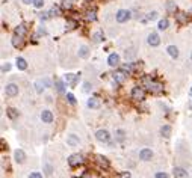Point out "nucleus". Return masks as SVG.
Listing matches in <instances>:
<instances>
[{"mask_svg": "<svg viewBox=\"0 0 192 178\" xmlns=\"http://www.w3.org/2000/svg\"><path fill=\"white\" fill-rule=\"evenodd\" d=\"M142 83L145 85V88L148 89L150 92L154 94V95H159V94L163 92V86H162V83L151 80L150 77H144V79H142Z\"/></svg>", "mask_w": 192, "mask_h": 178, "instance_id": "nucleus-1", "label": "nucleus"}, {"mask_svg": "<svg viewBox=\"0 0 192 178\" xmlns=\"http://www.w3.org/2000/svg\"><path fill=\"white\" fill-rule=\"evenodd\" d=\"M144 97H145L144 88H141V86H135V88L132 89V98H133L135 101H142V100H144Z\"/></svg>", "mask_w": 192, "mask_h": 178, "instance_id": "nucleus-2", "label": "nucleus"}, {"mask_svg": "<svg viewBox=\"0 0 192 178\" xmlns=\"http://www.w3.org/2000/svg\"><path fill=\"white\" fill-rule=\"evenodd\" d=\"M96 139L98 140V142H101V144H109L111 135H109L107 130H98V131L96 133Z\"/></svg>", "mask_w": 192, "mask_h": 178, "instance_id": "nucleus-3", "label": "nucleus"}, {"mask_svg": "<svg viewBox=\"0 0 192 178\" xmlns=\"http://www.w3.org/2000/svg\"><path fill=\"white\" fill-rule=\"evenodd\" d=\"M115 18H117L118 23H126V21L130 20V11H127V9H120V11L117 12Z\"/></svg>", "mask_w": 192, "mask_h": 178, "instance_id": "nucleus-4", "label": "nucleus"}, {"mask_svg": "<svg viewBox=\"0 0 192 178\" xmlns=\"http://www.w3.org/2000/svg\"><path fill=\"white\" fill-rule=\"evenodd\" d=\"M82 163H83V157L80 154H71L70 157H68V165H70L71 168H77Z\"/></svg>", "mask_w": 192, "mask_h": 178, "instance_id": "nucleus-5", "label": "nucleus"}, {"mask_svg": "<svg viewBox=\"0 0 192 178\" xmlns=\"http://www.w3.org/2000/svg\"><path fill=\"white\" fill-rule=\"evenodd\" d=\"M139 159L142 161H150L153 159V151L150 148H142L139 151Z\"/></svg>", "mask_w": 192, "mask_h": 178, "instance_id": "nucleus-6", "label": "nucleus"}, {"mask_svg": "<svg viewBox=\"0 0 192 178\" xmlns=\"http://www.w3.org/2000/svg\"><path fill=\"white\" fill-rule=\"evenodd\" d=\"M147 43L151 45V47H157L159 44H160V38H159V35L156 32H151L148 35V38H147Z\"/></svg>", "mask_w": 192, "mask_h": 178, "instance_id": "nucleus-7", "label": "nucleus"}, {"mask_svg": "<svg viewBox=\"0 0 192 178\" xmlns=\"http://www.w3.org/2000/svg\"><path fill=\"white\" fill-rule=\"evenodd\" d=\"M5 92H6L8 97H15L18 94V86L15 83H8L6 88H5Z\"/></svg>", "mask_w": 192, "mask_h": 178, "instance_id": "nucleus-8", "label": "nucleus"}, {"mask_svg": "<svg viewBox=\"0 0 192 178\" xmlns=\"http://www.w3.org/2000/svg\"><path fill=\"white\" fill-rule=\"evenodd\" d=\"M96 160H97V163H98V165L103 168V169H107V168L111 166V161L107 160L105 155H101V154H97V155H96Z\"/></svg>", "mask_w": 192, "mask_h": 178, "instance_id": "nucleus-9", "label": "nucleus"}, {"mask_svg": "<svg viewBox=\"0 0 192 178\" xmlns=\"http://www.w3.org/2000/svg\"><path fill=\"white\" fill-rule=\"evenodd\" d=\"M107 65L109 67H118L120 65V56L117 53H111L107 58Z\"/></svg>", "mask_w": 192, "mask_h": 178, "instance_id": "nucleus-10", "label": "nucleus"}, {"mask_svg": "<svg viewBox=\"0 0 192 178\" xmlns=\"http://www.w3.org/2000/svg\"><path fill=\"white\" fill-rule=\"evenodd\" d=\"M53 113L50 110H43L41 112V121L43 122H45V124H50V122H53Z\"/></svg>", "mask_w": 192, "mask_h": 178, "instance_id": "nucleus-11", "label": "nucleus"}, {"mask_svg": "<svg viewBox=\"0 0 192 178\" xmlns=\"http://www.w3.org/2000/svg\"><path fill=\"white\" fill-rule=\"evenodd\" d=\"M14 159H15L17 163H24V160H26V154H24L23 150H15V153H14Z\"/></svg>", "mask_w": 192, "mask_h": 178, "instance_id": "nucleus-12", "label": "nucleus"}, {"mask_svg": "<svg viewBox=\"0 0 192 178\" xmlns=\"http://www.w3.org/2000/svg\"><path fill=\"white\" fill-rule=\"evenodd\" d=\"M23 44H24V41H23V36L14 33V36H12V45H14L15 48H20V47H23Z\"/></svg>", "mask_w": 192, "mask_h": 178, "instance_id": "nucleus-13", "label": "nucleus"}, {"mask_svg": "<svg viewBox=\"0 0 192 178\" xmlns=\"http://www.w3.org/2000/svg\"><path fill=\"white\" fill-rule=\"evenodd\" d=\"M80 144V139H79V136L76 135H70L67 137V145H70V146H77Z\"/></svg>", "mask_w": 192, "mask_h": 178, "instance_id": "nucleus-14", "label": "nucleus"}, {"mask_svg": "<svg viewBox=\"0 0 192 178\" xmlns=\"http://www.w3.org/2000/svg\"><path fill=\"white\" fill-rule=\"evenodd\" d=\"M126 76H127V74H126L124 71H117V73L114 74L115 83H122V82L126 80Z\"/></svg>", "mask_w": 192, "mask_h": 178, "instance_id": "nucleus-15", "label": "nucleus"}, {"mask_svg": "<svg viewBox=\"0 0 192 178\" xmlns=\"http://www.w3.org/2000/svg\"><path fill=\"white\" fill-rule=\"evenodd\" d=\"M88 56H89V48H88L86 45H80V47H79V58L86 59Z\"/></svg>", "mask_w": 192, "mask_h": 178, "instance_id": "nucleus-16", "label": "nucleus"}, {"mask_svg": "<svg viewBox=\"0 0 192 178\" xmlns=\"http://www.w3.org/2000/svg\"><path fill=\"white\" fill-rule=\"evenodd\" d=\"M166 51H168V54H169L171 58H174V59H177V58H179V48H177L175 45H168Z\"/></svg>", "mask_w": 192, "mask_h": 178, "instance_id": "nucleus-17", "label": "nucleus"}, {"mask_svg": "<svg viewBox=\"0 0 192 178\" xmlns=\"http://www.w3.org/2000/svg\"><path fill=\"white\" fill-rule=\"evenodd\" d=\"M85 18H86L88 21H96V18H97L96 9H88L86 12H85Z\"/></svg>", "mask_w": 192, "mask_h": 178, "instance_id": "nucleus-18", "label": "nucleus"}, {"mask_svg": "<svg viewBox=\"0 0 192 178\" xmlns=\"http://www.w3.org/2000/svg\"><path fill=\"white\" fill-rule=\"evenodd\" d=\"M174 177L175 178H186L188 177V172L183 168H174Z\"/></svg>", "mask_w": 192, "mask_h": 178, "instance_id": "nucleus-19", "label": "nucleus"}, {"mask_svg": "<svg viewBox=\"0 0 192 178\" xmlns=\"http://www.w3.org/2000/svg\"><path fill=\"white\" fill-rule=\"evenodd\" d=\"M17 68L18 69H21V71L27 69V62H26L24 58H17Z\"/></svg>", "mask_w": 192, "mask_h": 178, "instance_id": "nucleus-20", "label": "nucleus"}, {"mask_svg": "<svg viewBox=\"0 0 192 178\" xmlns=\"http://www.w3.org/2000/svg\"><path fill=\"white\" fill-rule=\"evenodd\" d=\"M88 107H89V109H98V107H100L98 98H89V100H88Z\"/></svg>", "mask_w": 192, "mask_h": 178, "instance_id": "nucleus-21", "label": "nucleus"}, {"mask_svg": "<svg viewBox=\"0 0 192 178\" xmlns=\"http://www.w3.org/2000/svg\"><path fill=\"white\" fill-rule=\"evenodd\" d=\"M124 139H126V131L124 130H117L115 131V140L117 142H124Z\"/></svg>", "mask_w": 192, "mask_h": 178, "instance_id": "nucleus-22", "label": "nucleus"}, {"mask_svg": "<svg viewBox=\"0 0 192 178\" xmlns=\"http://www.w3.org/2000/svg\"><path fill=\"white\" fill-rule=\"evenodd\" d=\"M168 26H169V21H168V18H162V20H159L157 29H159V30H166V29H168Z\"/></svg>", "mask_w": 192, "mask_h": 178, "instance_id": "nucleus-23", "label": "nucleus"}, {"mask_svg": "<svg viewBox=\"0 0 192 178\" xmlns=\"http://www.w3.org/2000/svg\"><path fill=\"white\" fill-rule=\"evenodd\" d=\"M160 135L163 136V137H169V136H171V127H169L168 124L162 125V127H160Z\"/></svg>", "mask_w": 192, "mask_h": 178, "instance_id": "nucleus-24", "label": "nucleus"}, {"mask_svg": "<svg viewBox=\"0 0 192 178\" xmlns=\"http://www.w3.org/2000/svg\"><path fill=\"white\" fill-rule=\"evenodd\" d=\"M64 83H65L64 80H56V82H54V88H56V91L59 94H64V91H65V89H64V88H65Z\"/></svg>", "mask_w": 192, "mask_h": 178, "instance_id": "nucleus-25", "label": "nucleus"}, {"mask_svg": "<svg viewBox=\"0 0 192 178\" xmlns=\"http://www.w3.org/2000/svg\"><path fill=\"white\" fill-rule=\"evenodd\" d=\"M15 33L17 35H20V36H24V35L27 33V27H26V24H20L15 29Z\"/></svg>", "mask_w": 192, "mask_h": 178, "instance_id": "nucleus-26", "label": "nucleus"}, {"mask_svg": "<svg viewBox=\"0 0 192 178\" xmlns=\"http://www.w3.org/2000/svg\"><path fill=\"white\" fill-rule=\"evenodd\" d=\"M6 113H8V116L11 119H15L18 116V112H17V109H14V107H9L8 110H6Z\"/></svg>", "mask_w": 192, "mask_h": 178, "instance_id": "nucleus-27", "label": "nucleus"}, {"mask_svg": "<svg viewBox=\"0 0 192 178\" xmlns=\"http://www.w3.org/2000/svg\"><path fill=\"white\" fill-rule=\"evenodd\" d=\"M77 27V23L74 21V20H68L67 23H65V29L67 30H73V29H76Z\"/></svg>", "mask_w": 192, "mask_h": 178, "instance_id": "nucleus-28", "label": "nucleus"}, {"mask_svg": "<svg viewBox=\"0 0 192 178\" xmlns=\"http://www.w3.org/2000/svg\"><path fill=\"white\" fill-rule=\"evenodd\" d=\"M49 14H50V17H59V15H61V11H59L58 6H53V8L49 11Z\"/></svg>", "mask_w": 192, "mask_h": 178, "instance_id": "nucleus-29", "label": "nucleus"}, {"mask_svg": "<svg viewBox=\"0 0 192 178\" xmlns=\"http://www.w3.org/2000/svg\"><path fill=\"white\" fill-rule=\"evenodd\" d=\"M92 39H94V43H101L103 41V33L101 32H96L92 35Z\"/></svg>", "mask_w": 192, "mask_h": 178, "instance_id": "nucleus-30", "label": "nucleus"}, {"mask_svg": "<svg viewBox=\"0 0 192 178\" xmlns=\"http://www.w3.org/2000/svg\"><path fill=\"white\" fill-rule=\"evenodd\" d=\"M44 172H45V175H47V177H50V175H52V172H53L52 165H49V163H44Z\"/></svg>", "mask_w": 192, "mask_h": 178, "instance_id": "nucleus-31", "label": "nucleus"}, {"mask_svg": "<svg viewBox=\"0 0 192 178\" xmlns=\"http://www.w3.org/2000/svg\"><path fill=\"white\" fill-rule=\"evenodd\" d=\"M74 77H76V74H71V73H68V74H65V76H64V82H65V83H73Z\"/></svg>", "mask_w": 192, "mask_h": 178, "instance_id": "nucleus-32", "label": "nucleus"}, {"mask_svg": "<svg viewBox=\"0 0 192 178\" xmlns=\"http://www.w3.org/2000/svg\"><path fill=\"white\" fill-rule=\"evenodd\" d=\"M166 9H168L169 12H175V11H177V6H175L174 2H168V3H166Z\"/></svg>", "mask_w": 192, "mask_h": 178, "instance_id": "nucleus-33", "label": "nucleus"}, {"mask_svg": "<svg viewBox=\"0 0 192 178\" xmlns=\"http://www.w3.org/2000/svg\"><path fill=\"white\" fill-rule=\"evenodd\" d=\"M177 21H179L180 24L186 23V21H188V15H186V14H179V15H177Z\"/></svg>", "mask_w": 192, "mask_h": 178, "instance_id": "nucleus-34", "label": "nucleus"}, {"mask_svg": "<svg viewBox=\"0 0 192 178\" xmlns=\"http://www.w3.org/2000/svg\"><path fill=\"white\" fill-rule=\"evenodd\" d=\"M32 5H34L35 8L41 9V8L44 6V0H34V2H32Z\"/></svg>", "mask_w": 192, "mask_h": 178, "instance_id": "nucleus-35", "label": "nucleus"}, {"mask_svg": "<svg viewBox=\"0 0 192 178\" xmlns=\"http://www.w3.org/2000/svg\"><path fill=\"white\" fill-rule=\"evenodd\" d=\"M43 80H39V82H36V83H35V88H36V92H38V94H41V92H43V89H44V88H43Z\"/></svg>", "mask_w": 192, "mask_h": 178, "instance_id": "nucleus-36", "label": "nucleus"}, {"mask_svg": "<svg viewBox=\"0 0 192 178\" xmlns=\"http://www.w3.org/2000/svg\"><path fill=\"white\" fill-rule=\"evenodd\" d=\"M156 18H157L156 11H153V12H148V14H147V20H150V21H153V20H156Z\"/></svg>", "mask_w": 192, "mask_h": 178, "instance_id": "nucleus-37", "label": "nucleus"}, {"mask_svg": "<svg viewBox=\"0 0 192 178\" xmlns=\"http://www.w3.org/2000/svg\"><path fill=\"white\" fill-rule=\"evenodd\" d=\"M67 101L70 103V104H73V106L76 104V98H74V95H73V94H67Z\"/></svg>", "mask_w": 192, "mask_h": 178, "instance_id": "nucleus-38", "label": "nucleus"}, {"mask_svg": "<svg viewBox=\"0 0 192 178\" xmlns=\"http://www.w3.org/2000/svg\"><path fill=\"white\" fill-rule=\"evenodd\" d=\"M62 6L67 9H70L73 6V0H62Z\"/></svg>", "mask_w": 192, "mask_h": 178, "instance_id": "nucleus-39", "label": "nucleus"}, {"mask_svg": "<svg viewBox=\"0 0 192 178\" xmlns=\"http://www.w3.org/2000/svg\"><path fill=\"white\" fill-rule=\"evenodd\" d=\"M154 178H168V174L166 172H156Z\"/></svg>", "mask_w": 192, "mask_h": 178, "instance_id": "nucleus-40", "label": "nucleus"}, {"mask_svg": "<svg viewBox=\"0 0 192 178\" xmlns=\"http://www.w3.org/2000/svg\"><path fill=\"white\" fill-rule=\"evenodd\" d=\"M91 88H92V86H91L89 82H85V83H83V91H85V92H89V91H91Z\"/></svg>", "mask_w": 192, "mask_h": 178, "instance_id": "nucleus-41", "label": "nucleus"}, {"mask_svg": "<svg viewBox=\"0 0 192 178\" xmlns=\"http://www.w3.org/2000/svg\"><path fill=\"white\" fill-rule=\"evenodd\" d=\"M29 178H43V174H41V172H32V174L29 175Z\"/></svg>", "mask_w": 192, "mask_h": 178, "instance_id": "nucleus-42", "label": "nucleus"}, {"mask_svg": "<svg viewBox=\"0 0 192 178\" xmlns=\"http://www.w3.org/2000/svg\"><path fill=\"white\" fill-rule=\"evenodd\" d=\"M39 18H41V20H47V18H50V14H49V12H43V14H39Z\"/></svg>", "mask_w": 192, "mask_h": 178, "instance_id": "nucleus-43", "label": "nucleus"}, {"mask_svg": "<svg viewBox=\"0 0 192 178\" xmlns=\"http://www.w3.org/2000/svg\"><path fill=\"white\" fill-rule=\"evenodd\" d=\"M43 85L45 86V88H50L52 83H50V80H49V79H43Z\"/></svg>", "mask_w": 192, "mask_h": 178, "instance_id": "nucleus-44", "label": "nucleus"}, {"mask_svg": "<svg viewBox=\"0 0 192 178\" xmlns=\"http://www.w3.org/2000/svg\"><path fill=\"white\" fill-rule=\"evenodd\" d=\"M9 69H11V65H9V64H5V65L2 67V71H3V73H6V71H9Z\"/></svg>", "mask_w": 192, "mask_h": 178, "instance_id": "nucleus-45", "label": "nucleus"}, {"mask_svg": "<svg viewBox=\"0 0 192 178\" xmlns=\"http://www.w3.org/2000/svg\"><path fill=\"white\" fill-rule=\"evenodd\" d=\"M121 178H132L130 172H121Z\"/></svg>", "mask_w": 192, "mask_h": 178, "instance_id": "nucleus-46", "label": "nucleus"}, {"mask_svg": "<svg viewBox=\"0 0 192 178\" xmlns=\"http://www.w3.org/2000/svg\"><path fill=\"white\" fill-rule=\"evenodd\" d=\"M38 33H39V35H45L47 32H45V29H39V30H38Z\"/></svg>", "mask_w": 192, "mask_h": 178, "instance_id": "nucleus-47", "label": "nucleus"}, {"mask_svg": "<svg viewBox=\"0 0 192 178\" xmlns=\"http://www.w3.org/2000/svg\"><path fill=\"white\" fill-rule=\"evenodd\" d=\"M32 2H34V0H23V3H26V5H30Z\"/></svg>", "mask_w": 192, "mask_h": 178, "instance_id": "nucleus-48", "label": "nucleus"}, {"mask_svg": "<svg viewBox=\"0 0 192 178\" xmlns=\"http://www.w3.org/2000/svg\"><path fill=\"white\" fill-rule=\"evenodd\" d=\"M83 178H91V177H89L88 174H85V175H83Z\"/></svg>", "mask_w": 192, "mask_h": 178, "instance_id": "nucleus-49", "label": "nucleus"}, {"mask_svg": "<svg viewBox=\"0 0 192 178\" xmlns=\"http://www.w3.org/2000/svg\"><path fill=\"white\" fill-rule=\"evenodd\" d=\"M191 97H192V89H191Z\"/></svg>", "mask_w": 192, "mask_h": 178, "instance_id": "nucleus-50", "label": "nucleus"}, {"mask_svg": "<svg viewBox=\"0 0 192 178\" xmlns=\"http://www.w3.org/2000/svg\"><path fill=\"white\" fill-rule=\"evenodd\" d=\"M191 59H192V54H191Z\"/></svg>", "mask_w": 192, "mask_h": 178, "instance_id": "nucleus-51", "label": "nucleus"}]
</instances>
